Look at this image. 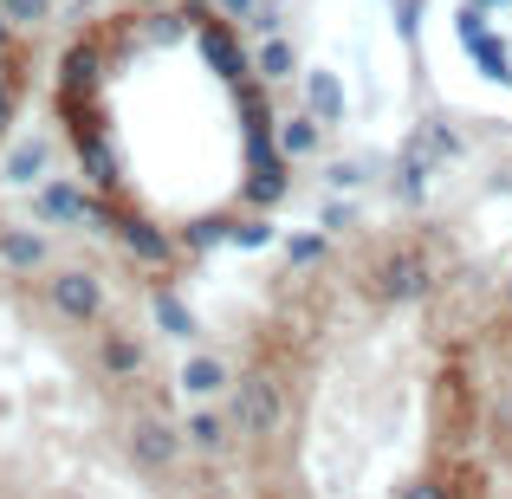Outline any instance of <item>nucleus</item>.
Instances as JSON below:
<instances>
[{
  "label": "nucleus",
  "instance_id": "obj_1",
  "mask_svg": "<svg viewBox=\"0 0 512 499\" xmlns=\"http://www.w3.org/2000/svg\"><path fill=\"white\" fill-rule=\"evenodd\" d=\"M0 13H7V20H39L46 0H0Z\"/></svg>",
  "mask_w": 512,
  "mask_h": 499
},
{
  "label": "nucleus",
  "instance_id": "obj_3",
  "mask_svg": "<svg viewBox=\"0 0 512 499\" xmlns=\"http://www.w3.org/2000/svg\"><path fill=\"white\" fill-rule=\"evenodd\" d=\"M0 20H7V13H0Z\"/></svg>",
  "mask_w": 512,
  "mask_h": 499
},
{
  "label": "nucleus",
  "instance_id": "obj_2",
  "mask_svg": "<svg viewBox=\"0 0 512 499\" xmlns=\"http://www.w3.org/2000/svg\"><path fill=\"white\" fill-rule=\"evenodd\" d=\"M221 7H227V13H247V7H253V0H221Z\"/></svg>",
  "mask_w": 512,
  "mask_h": 499
}]
</instances>
